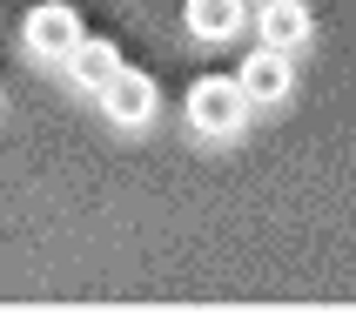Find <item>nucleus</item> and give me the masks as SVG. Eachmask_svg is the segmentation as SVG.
<instances>
[{"label":"nucleus","instance_id":"1","mask_svg":"<svg viewBox=\"0 0 356 323\" xmlns=\"http://www.w3.org/2000/svg\"><path fill=\"white\" fill-rule=\"evenodd\" d=\"M249 108L256 101L242 95L236 74H202L188 88V128H202V135H236L242 121H249Z\"/></svg>","mask_w":356,"mask_h":323},{"label":"nucleus","instance_id":"2","mask_svg":"<svg viewBox=\"0 0 356 323\" xmlns=\"http://www.w3.org/2000/svg\"><path fill=\"white\" fill-rule=\"evenodd\" d=\"M81 40H88V34H81V14H74V7H60V0H47V7L27 14V54H34V61L67 68Z\"/></svg>","mask_w":356,"mask_h":323},{"label":"nucleus","instance_id":"3","mask_svg":"<svg viewBox=\"0 0 356 323\" xmlns=\"http://www.w3.org/2000/svg\"><path fill=\"white\" fill-rule=\"evenodd\" d=\"M101 108H108V121H121V128H148V115H155V81L135 74V68H121V74L101 88Z\"/></svg>","mask_w":356,"mask_h":323},{"label":"nucleus","instance_id":"4","mask_svg":"<svg viewBox=\"0 0 356 323\" xmlns=\"http://www.w3.org/2000/svg\"><path fill=\"white\" fill-rule=\"evenodd\" d=\"M242 95H249V101H256V108H269V101H282V95H289V81H296V74H289V54H282V47H262V54H249V61H242Z\"/></svg>","mask_w":356,"mask_h":323},{"label":"nucleus","instance_id":"5","mask_svg":"<svg viewBox=\"0 0 356 323\" xmlns=\"http://www.w3.org/2000/svg\"><path fill=\"white\" fill-rule=\"evenodd\" d=\"M309 34H316V20H309V7H302V0H262V47L296 54Z\"/></svg>","mask_w":356,"mask_h":323},{"label":"nucleus","instance_id":"6","mask_svg":"<svg viewBox=\"0 0 356 323\" xmlns=\"http://www.w3.org/2000/svg\"><path fill=\"white\" fill-rule=\"evenodd\" d=\"M242 14H249V7H242V0H188V34L195 40H229L242 27Z\"/></svg>","mask_w":356,"mask_h":323},{"label":"nucleus","instance_id":"7","mask_svg":"<svg viewBox=\"0 0 356 323\" xmlns=\"http://www.w3.org/2000/svg\"><path fill=\"white\" fill-rule=\"evenodd\" d=\"M67 68H74V81H81V88H95V95H101V88H108V81L121 74V54L108 47V40H81Z\"/></svg>","mask_w":356,"mask_h":323}]
</instances>
